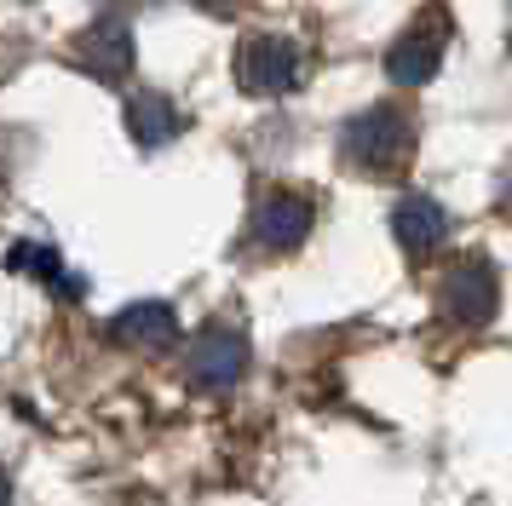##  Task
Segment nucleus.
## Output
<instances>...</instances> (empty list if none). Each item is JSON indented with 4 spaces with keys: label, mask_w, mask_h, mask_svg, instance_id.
Here are the masks:
<instances>
[{
    "label": "nucleus",
    "mask_w": 512,
    "mask_h": 506,
    "mask_svg": "<svg viewBox=\"0 0 512 506\" xmlns=\"http://www.w3.org/2000/svg\"><path fill=\"white\" fill-rule=\"evenodd\" d=\"M449 35H455L449 0H426L415 18L403 23V35L392 41V52H386V75H392L397 87H426L438 75L443 52H449Z\"/></svg>",
    "instance_id": "nucleus-2"
},
{
    "label": "nucleus",
    "mask_w": 512,
    "mask_h": 506,
    "mask_svg": "<svg viewBox=\"0 0 512 506\" xmlns=\"http://www.w3.org/2000/svg\"><path fill=\"white\" fill-rule=\"evenodd\" d=\"M12 265H18V271H41L47 282H58L64 294H81V288H87V282H75V276L58 271V253H47V248H12Z\"/></svg>",
    "instance_id": "nucleus-11"
},
{
    "label": "nucleus",
    "mask_w": 512,
    "mask_h": 506,
    "mask_svg": "<svg viewBox=\"0 0 512 506\" xmlns=\"http://www.w3.org/2000/svg\"><path fill=\"white\" fill-rule=\"evenodd\" d=\"M110 334H116L121 345H139V351H173L179 317H173V305H162V299H144V305H127V311L110 322Z\"/></svg>",
    "instance_id": "nucleus-9"
},
{
    "label": "nucleus",
    "mask_w": 512,
    "mask_h": 506,
    "mask_svg": "<svg viewBox=\"0 0 512 506\" xmlns=\"http://www.w3.org/2000/svg\"><path fill=\"white\" fill-rule=\"evenodd\" d=\"M179 127H185V115H179L173 98H162V92H133V98H127V133L139 138L144 150L179 138Z\"/></svg>",
    "instance_id": "nucleus-10"
},
{
    "label": "nucleus",
    "mask_w": 512,
    "mask_h": 506,
    "mask_svg": "<svg viewBox=\"0 0 512 506\" xmlns=\"http://www.w3.org/2000/svg\"><path fill=\"white\" fill-rule=\"evenodd\" d=\"M317 225V196L311 190H294V184H271L254 202V219H248V242L259 253H294Z\"/></svg>",
    "instance_id": "nucleus-4"
},
{
    "label": "nucleus",
    "mask_w": 512,
    "mask_h": 506,
    "mask_svg": "<svg viewBox=\"0 0 512 506\" xmlns=\"http://www.w3.org/2000/svg\"><path fill=\"white\" fill-rule=\"evenodd\" d=\"M242 368H248V340H242V328L231 322H208V328H196L185 345V380L196 391H231L242 380Z\"/></svg>",
    "instance_id": "nucleus-5"
},
{
    "label": "nucleus",
    "mask_w": 512,
    "mask_h": 506,
    "mask_svg": "<svg viewBox=\"0 0 512 506\" xmlns=\"http://www.w3.org/2000/svg\"><path fill=\"white\" fill-rule=\"evenodd\" d=\"M507 41H512V23H507Z\"/></svg>",
    "instance_id": "nucleus-14"
},
{
    "label": "nucleus",
    "mask_w": 512,
    "mask_h": 506,
    "mask_svg": "<svg viewBox=\"0 0 512 506\" xmlns=\"http://www.w3.org/2000/svg\"><path fill=\"white\" fill-rule=\"evenodd\" d=\"M236 81L248 98H288L300 92L305 81V52L294 35H277V29H254L236 46Z\"/></svg>",
    "instance_id": "nucleus-3"
},
{
    "label": "nucleus",
    "mask_w": 512,
    "mask_h": 506,
    "mask_svg": "<svg viewBox=\"0 0 512 506\" xmlns=\"http://www.w3.org/2000/svg\"><path fill=\"white\" fill-rule=\"evenodd\" d=\"M196 6H208V12H225V6H231V0H196Z\"/></svg>",
    "instance_id": "nucleus-13"
},
{
    "label": "nucleus",
    "mask_w": 512,
    "mask_h": 506,
    "mask_svg": "<svg viewBox=\"0 0 512 506\" xmlns=\"http://www.w3.org/2000/svg\"><path fill=\"white\" fill-rule=\"evenodd\" d=\"M0 506H12V478L0 472Z\"/></svg>",
    "instance_id": "nucleus-12"
},
{
    "label": "nucleus",
    "mask_w": 512,
    "mask_h": 506,
    "mask_svg": "<svg viewBox=\"0 0 512 506\" xmlns=\"http://www.w3.org/2000/svg\"><path fill=\"white\" fill-rule=\"evenodd\" d=\"M75 64L98 75V81H110L121 87L127 75H133V23L127 18H98L81 41H75Z\"/></svg>",
    "instance_id": "nucleus-7"
},
{
    "label": "nucleus",
    "mask_w": 512,
    "mask_h": 506,
    "mask_svg": "<svg viewBox=\"0 0 512 506\" xmlns=\"http://www.w3.org/2000/svg\"><path fill=\"white\" fill-rule=\"evenodd\" d=\"M392 230H397V248L409 253V259H432V253L449 242V213H443L432 196H403L392 207Z\"/></svg>",
    "instance_id": "nucleus-8"
},
{
    "label": "nucleus",
    "mask_w": 512,
    "mask_h": 506,
    "mask_svg": "<svg viewBox=\"0 0 512 506\" xmlns=\"http://www.w3.org/2000/svg\"><path fill=\"white\" fill-rule=\"evenodd\" d=\"M420 150V121L403 104H369L340 133V161L363 179H403Z\"/></svg>",
    "instance_id": "nucleus-1"
},
{
    "label": "nucleus",
    "mask_w": 512,
    "mask_h": 506,
    "mask_svg": "<svg viewBox=\"0 0 512 506\" xmlns=\"http://www.w3.org/2000/svg\"><path fill=\"white\" fill-rule=\"evenodd\" d=\"M495 305H501V276L489 265L484 253H466L455 259L438 282V311L449 322H461V328H484L495 317Z\"/></svg>",
    "instance_id": "nucleus-6"
}]
</instances>
